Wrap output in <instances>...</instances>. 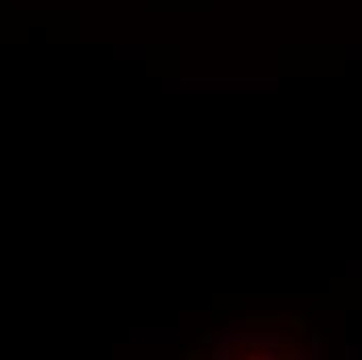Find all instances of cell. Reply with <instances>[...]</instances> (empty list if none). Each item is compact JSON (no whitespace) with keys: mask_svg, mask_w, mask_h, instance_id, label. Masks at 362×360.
Here are the masks:
<instances>
[]
</instances>
